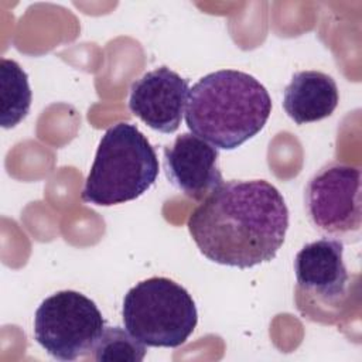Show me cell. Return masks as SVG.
Masks as SVG:
<instances>
[{
  "label": "cell",
  "mask_w": 362,
  "mask_h": 362,
  "mask_svg": "<svg viewBox=\"0 0 362 362\" xmlns=\"http://www.w3.org/2000/svg\"><path fill=\"white\" fill-rule=\"evenodd\" d=\"M216 147L192 133L177 136L164 148V171L168 181L191 199L201 201L223 182Z\"/></svg>",
  "instance_id": "cell-8"
},
{
  "label": "cell",
  "mask_w": 362,
  "mask_h": 362,
  "mask_svg": "<svg viewBox=\"0 0 362 362\" xmlns=\"http://www.w3.org/2000/svg\"><path fill=\"white\" fill-rule=\"evenodd\" d=\"M188 92V79L160 66L132 83L129 109L153 130L170 134L181 124Z\"/></svg>",
  "instance_id": "cell-7"
},
{
  "label": "cell",
  "mask_w": 362,
  "mask_h": 362,
  "mask_svg": "<svg viewBox=\"0 0 362 362\" xmlns=\"http://www.w3.org/2000/svg\"><path fill=\"white\" fill-rule=\"evenodd\" d=\"M158 171L156 150L137 126L116 123L99 141L82 201L99 206L133 201L151 188Z\"/></svg>",
  "instance_id": "cell-3"
},
{
  "label": "cell",
  "mask_w": 362,
  "mask_h": 362,
  "mask_svg": "<svg viewBox=\"0 0 362 362\" xmlns=\"http://www.w3.org/2000/svg\"><path fill=\"white\" fill-rule=\"evenodd\" d=\"M270 113L272 98L255 76L221 69L205 75L189 89L185 123L192 134L214 147L233 150L256 136Z\"/></svg>",
  "instance_id": "cell-2"
},
{
  "label": "cell",
  "mask_w": 362,
  "mask_h": 362,
  "mask_svg": "<svg viewBox=\"0 0 362 362\" xmlns=\"http://www.w3.org/2000/svg\"><path fill=\"white\" fill-rule=\"evenodd\" d=\"M122 318L124 328L144 345L177 348L194 332L198 313L195 301L182 286L154 276L126 293Z\"/></svg>",
  "instance_id": "cell-4"
},
{
  "label": "cell",
  "mask_w": 362,
  "mask_h": 362,
  "mask_svg": "<svg viewBox=\"0 0 362 362\" xmlns=\"http://www.w3.org/2000/svg\"><path fill=\"white\" fill-rule=\"evenodd\" d=\"M31 107V89L27 72L14 59L0 61V124L17 126Z\"/></svg>",
  "instance_id": "cell-11"
},
{
  "label": "cell",
  "mask_w": 362,
  "mask_h": 362,
  "mask_svg": "<svg viewBox=\"0 0 362 362\" xmlns=\"http://www.w3.org/2000/svg\"><path fill=\"white\" fill-rule=\"evenodd\" d=\"M304 205L313 226L322 235L341 242L361 238V168L331 161L307 182Z\"/></svg>",
  "instance_id": "cell-6"
},
{
  "label": "cell",
  "mask_w": 362,
  "mask_h": 362,
  "mask_svg": "<svg viewBox=\"0 0 362 362\" xmlns=\"http://www.w3.org/2000/svg\"><path fill=\"white\" fill-rule=\"evenodd\" d=\"M287 229L286 201L264 180L223 181L188 218L199 252L214 263L239 269L274 259Z\"/></svg>",
  "instance_id": "cell-1"
},
{
  "label": "cell",
  "mask_w": 362,
  "mask_h": 362,
  "mask_svg": "<svg viewBox=\"0 0 362 362\" xmlns=\"http://www.w3.org/2000/svg\"><path fill=\"white\" fill-rule=\"evenodd\" d=\"M105 318L90 298L75 290L47 297L34 317V338L54 359L76 361L93 352Z\"/></svg>",
  "instance_id": "cell-5"
},
{
  "label": "cell",
  "mask_w": 362,
  "mask_h": 362,
  "mask_svg": "<svg viewBox=\"0 0 362 362\" xmlns=\"http://www.w3.org/2000/svg\"><path fill=\"white\" fill-rule=\"evenodd\" d=\"M339 102L332 76L320 71H300L284 88L283 107L297 124L322 120L334 113Z\"/></svg>",
  "instance_id": "cell-10"
},
{
  "label": "cell",
  "mask_w": 362,
  "mask_h": 362,
  "mask_svg": "<svg viewBox=\"0 0 362 362\" xmlns=\"http://www.w3.org/2000/svg\"><path fill=\"white\" fill-rule=\"evenodd\" d=\"M297 288L322 303L339 301L348 288L344 242L324 238L307 243L294 259Z\"/></svg>",
  "instance_id": "cell-9"
},
{
  "label": "cell",
  "mask_w": 362,
  "mask_h": 362,
  "mask_svg": "<svg viewBox=\"0 0 362 362\" xmlns=\"http://www.w3.org/2000/svg\"><path fill=\"white\" fill-rule=\"evenodd\" d=\"M144 356L146 345L120 327H105L93 348L98 362H140Z\"/></svg>",
  "instance_id": "cell-12"
}]
</instances>
